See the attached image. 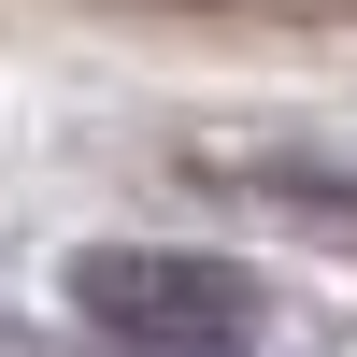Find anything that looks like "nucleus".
Instances as JSON below:
<instances>
[{
	"label": "nucleus",
	"mask_w": 357,
	"mask_h": 357,
	"mask_svg": "<svg viewBox=\"0 0 357 357\" xmlns=\"http://www.w3.org/2000/svg\"><path fill=\"white\" fill-rule=\"evenodd\" d=\"M72 329H100L114 357H243L272 329V272L243 257H200V243H86L57 272Z\"/></svg>",
	"instance_id": "nucleus-1"
}]
</instances>
